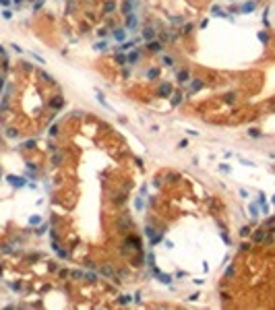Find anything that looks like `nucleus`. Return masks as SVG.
<instances>
[{
	"label": "nucleus",
	"mask_w": 275,
	"mask_h": 310,
	"mask_svg": "<svg viewBox=\"0 0 275 310\" xmlns=\"http://www.w3.org/2000/svg\"><path fill=\"white\" fill-rule=\"evenodd\" d=\"M62 106H64V97L62 95H56V97L50 99V107H52V110H60Z\"/></svg>",
	"instance_id": "nucleus-1"
},
{
	"label": "nucleus",
	"mask_w": 275,
	"mask_h": 310,
	"mask_svg": "<svg viewBox=\"0 0 275 310\" xmlns=\"http://www.w3.org/2000/svg\"><path fill=\"white\" fill-rule=\"evenodd\" d=\"M157 93H159L161 97H167L170 93H172V85H170V83H161V85H159V89H157Z\"/></svg>",
	"instance_id": "nucleus-2"
},
{
	"label": "nucleus",
	"mask_w": 275,
	"mask_h": 310,
	"mask_svg": "<svg viewBox=\"0 0 275 310\" xmlns=\"http://www.w3.org/2000/svg\"><path fill=\"white\" fill-rule=\"evenodd\" d=\"M143 37L147 41H153V37H155V29L153 27H145L143 29Z\"/></svg>",
	"instance_id": "nucleus-3"
},
{
	"label": "nucleus",
	"mask_w": 275,
	"mask_h": 310,
	"mask_svg": "<svg viewBox=\"0 0 275 310\" xmlns=\"http://www.w3.org/2000/svg\"><path fill=\"white\" fill-rule=\"evenodd\" d=\"M137 23H139V19H137L134 15H126V27H128V29H134Z\"/></svg>",
	"instance_id": "nucleus-4"
},
{
	"label": "nucleus",
	"mask_w": 275,
	"mask_h": 310,
	"mask_svg": "<svg viewBox=\"0 0 275 310\" xmlns=\"http://www.w3.org/2000/svg\"><path fill=\"white\" fill-rule=\"evenodd\" d=\"M6 180L11 182L12 186H23V184H25V180L23 178H17V176H6Z\"/></svg>",
	"instance_id": "nucleus-5"
},
{
	"label": "nucleus",
	"mask_w": 275,
	"mask_h": 310,
	"mask_svg": "<svg viewBox=\"0 0 275 310\" xmlns=\"http://www.w3.org/2000/svg\"><path fill=\"white\" fill-rule=\"evenodd\" d=\"M37 74H39V77H41V79H44V81H46L48 85H56V81H54V79L50 77L48 72H44V71H37Z\"/></svg>",
	"instance_id": "nucleus-6"
},
{
	"label": "nucleus",
	"mask_w": 275,
	"mask_h": 310,
	"mask_svg": "<svg viewBox=\"0 0 275 310\" xmlns=\"http://www.w3.org/2000/svg\"><path fill=\"white\" fill-rule=\"evenodd\" d=\"M147 50H151V52H159V50H161V44H159V41H147Z\"/></svg>",
	"instance_id": "nucleus-7"
},
{
	"label": "nucleus",
	"mask_w": 275,
	"mask_h": 310,
	"mask_svg": "<svg viewBox=\"0 0 275 310\" xmlns=\"http://www.w3.org/2000/svg\"><path fill=\"white\" fill-rule=\"evenodd\" d=\"M112 11H116V2H114V0H108V2L104 4V12H112Z\"/></svg>",
	"instance_id": "nucleus-8"
},
{
	"label": "nucleus",
	"mask_w": 275,
	"mask_h": 310,
	"mask_svg": "<svg viewBox=\"0 0 275 310\" xmlns=\"http://www.w3.org/2000/svg\"><path fill=\"white\" fill-rule=\"evenodd\" d=\"M114 37H116V41H124V37H126L124 29H114Z\"/></svg>",
	"instance_id": "nucleus-9"
},
{
	"label": "nucleus",
	"mask_w": 275,
	"mask_h": 310,
	"mask_svg": "<svg viewBox=\"0 0 275 310\" xmlns=\"http://www.w3.org/2000/svg\"><path fill=\"white\" fill-rule=\"evenodd\" d=\"M99 273H101V275H106V277H114V271H112V267H110V265L101 267V269H99Z\"/></svg>",
	"instance_id": "nucleus-10"
},
{
	"label": "nucleus",
	"mask_w": 275,
	"mask_h": 310,
	"mask_svg": "<svg viewBox=\"0 0 275 310\" xmlns=\"http://www.w3.org/2000/svg\"><path fill=\"white\" fill-rule=\"evenodd\" d=\"M254 2H246V4H242V8H240V12H248V11H254Z\"/></svg>",
	"instance_id": "nucleus-11"
},
{
	"label": "nucleus",
	"mask_w": 275,
	"mask_h": 310,
	"mask_svg": "<svg viewBox=\"0 0 275 310\" xmlns=\"http://www.w3.org/2000/svg\"><path fill=\"white\" fill-rule=\"evenodd\" d=\"M6 137H8V139H19V130H17V128H8V130H6Z\"/></svg>",
	"instance_id": "nucleus-12"
},
{
	"label": "nucleus",
	"mask_w": 275,
	"mask_h": 310,
	"mask_svg": "<svg viewBox=\"0 0 275 310\" xmlns=\"http://www.w3.org/2000/svg\"><path fill=\"white\" fill-rule=\"evenodd\" d=\"M250 234H252L250 226H244L242 229H240V236H242V238H246V236H250Z\"/></svg>",
	"instance_id": "nucleus-13"
},
{
	"label": "nucleus",
	"mask_w": 275,
	"mask_h": 310,
	"mask_svg": "<svg viewBox=\"0 0 275 310\" xmlns=\"http://www.w3.org/2000/svg\"><path fill=\"white\" fill-rule=\"evenodd\" d=\"M178 81H180V83H186V81H188V71L178 72Z\"/></svg>",
	"instance_id": "nucleus-14"
},
{
	"label": "nucleus",
	"mask_w": 275,
	"mask_h": 310,
	"mask_svg": "<svg viewBox=\"0 0 275 310\" xmlns=\"http://www.w3.org/2000/svg\"><path fill=\"white\" fill-rule=\"evenodd\" d=\"M201 87H203V81H199V79L192 81V91H197V89H201Z\"/></svg>",
	"instance_id": "nucleus-15"
},
{
	"label": "nucleus",
	"mask_w": 275,
	"mask_h": 310,
	"mask_svg": "<svg viewBox=\"0 0 275 310\" xmlns=\"http://www.w3.org/2000/svg\"><path fill=\"white\" fill-rule=\"evenodd\" d=\"M72 277H74V279H83V277H85V273H83V271H72Z\"/></svg>",
	"instance_id": "nucleus-16"
},
{
	"label": "nucleus",
	"mask_w": 275,
	"mask_h": 310,
	"mask_svg": "<svg viewBox=\"0 0 275 310\" xmlns=\"http://www.w3.org/2000/svg\"><path fill=\"white\" fill-rule=\"evenodd\" d=\"M157 277H159L164 283H170V281H172V277H170V275H157Z\"/></svg>",
	"instance_id": "nucleus-17"
},
{
	"label": "nucleus",
	"mask_w": 275,
	"mask_h": 310,
	"mask_svg": "<svg viewBox=\"0 0 275 310\" xmlns=\"http://www.w3.org/2000/svg\"><path fill=\"white\" fill-rule=\"evenodd\" d=\"M29 223H31V226H37V223H39V217H37V215L29 217Z\"/></svg>",
	"instance_id": "nucleus-18"
},
{
	"label": "nucleus",
	"mask_w": 275,
	"mask_h": 310,
	"mask_svg": "<svg viewBox=\"0 0 275 310\" xmlns=\"http://www.w3.org/2000/svg\"><path fill=\"white\" fill-rule=\"evenodd\" d=\"M137 58H139V52H132L128 56V62H137Z\"/></svg>",
	"instance_id": "nucleus-19"
},
{
	"label": "nucleus",
	"mask_w": 275,
	"mask_h": 310,
	"mask_svg": "<svg viewBox=\"0 0 275 310\" xmlns=\"http://www.w3.org/2000/svg\"><path fill=\"white\" fill-rule=\"evenodd\" d=\"M130 300H132L130 296H122V298H120L118 302H120V304H128V302H130Z\"/></svg>",
	"instance_id": "nucleus-20"
},
{
	"label": "nucleus",
	"mask_w": 275,
	"mask_h": 310,
	"mask_svg": "<svg viewBox=\"0 0 275 310\" xmlns=\"http://www.w3.org/2000/svg\"><path fill=\"white\" fill-rule=\"evenodd\" d=\"M147 77H149V79H157V71H155V68L149 71V72H147Z\"/></svg>",
	"instance_id": "nucleus-21"
},
{
	"label": "nucleus",
	"mask_w": 275,
	"mask_h": 310,
	"mask_svg": "<svg viewBox=\"0 0 275 310\" xmlns=\"http://www.w3.org/2000/svg\"><path fill=\"white\" fill-rule=\"evenodd\" d=\"M248 134H250V137H254V139H257V137H261V132L257 130V128H252V130H248Z\"/></svg>",
	"instance_id": "nucleus-22"
},
{
	"label": "nucleus",
	"mask_w": 275,
	"mask_h": 310,
	"mask_svg": "<svg viewBox=\"0 0 275 310\" xmlns=\"http://www.w3.org/2000/svg\"><path fill=\"white\" fill-rule=\"evenodd\" d=\"M134 205H137V209H143V199H141V196H139V199H137V201H134Z\"/></svg>",
	"instance_id": "nucleus-23"
},
{
	"label": "nucleus",
	"mask_w": 275,
	"mask_h": 310,
	"mask_svg": "<svg viewBox=\"0 0 275 310\" xmlns=\"http://www.w3.org/2000/svg\"><path fill=\"white\" fill-rule=\"evenodd\" d=\"M250 213H252V217H257V213H259V209H257V205H250Z\"/></svg>",
	"instance_id": "nucleus-24"
},
{
	"label": "nucleus",
	"mask_w": 275,
	"mask_h": 310,
	"mask_svg": "<svg viewBox=\"0 0 275 310\" xmlns=\"http://www.w3.org/2000/svg\"><path fill=\"white\" fill-rule=\"evenodd\" d=\"M259 39H261V41H267V39H269V35L263 31V33H259Z\"/></svg>",
	"instance_id": "nucleus-25"
},
{
	"label": "nucleus",
	"mask_w": 275,
	"mask_h": 310,
	"mask_svg": "<svg viewBox=\"0 0 275 310\" xmlns=\"http://www.w3.org/2000/svg\"><path fill=\"white\" fill-rule=\"evenodd\" d=\"M97 35H101V37H106V35H108V31H106V29H104V27H101V29H97Z\"/></svg>",
	"instance_id": "nucleus-26"
},
{
	"label": "nucleus",
	"mask_w": 275,
	"mask_h": 310,
	"mask_svg": "<svg viewBox=\"0 0 275 310\" xmlns=\"http://www.w3.org/2000/svg\"><path fill=\"white\" fill-rule=\"evenodd\" d=\"M2 17H4V19H6V21H8V19H12V15H11V11H4V12H2Z\"/></svg>",
	"instance_id": "nucleus-27"
},
{
	"label": "nucleus",
	"mask_w": 275,
	"mask_h": 310,
	"mask_svg": "<svg viewBox=\"0 0 275 310\" xmlns=\"http://www.w3.org/2000/svg\"><path fill=\"white\" fill-rule=\"evenodd\" d=\"M58 254H60V256H62V259H66V256H68V252H66V250H62V248H60V250H58Z\"/></svg>",
	"instance_id": "nucleus-28"
},
{
	"label": "nucleus",
	"mask_w": 275,
	"mask_h": 310,
	"mask_svg": "<svg viewBox=\"0 0 275 310\" xmlns=\"http://www.w3.org/2000/svg\"><path fill=\"white\" fill-rule=\"evenodd\" d=\"M48 269H50V271H56L58 267H56V262H50V265H48Z\"/></svg>",
	"instance_id": "nucleus-29"
},
{
	"label": "nucleus",
	"mask_w": 275,
	"mask_h": 310,
	"mask_svg": "<svg viewBox=\"0 0 275 310\" xmlns=\"http://www.w3.org/2000/svg\"><path fill=\"white\" fill-rule=\"evenodd\" d=\"M68 275H71V273H68L66 269H62V271H60V277H68Z\"/></svg>",
	"instance_id": "nucleus-30"
},
{
	"label": "nucleus",
	"mask_w": 275,
	"mask_h": 310,
	"mask_svg": "<svg viewBox=\"0 0 275 310\" xmlns=\"http://www.w3.org/2000/svg\"><path fill=\"white\" fill-rule=\"evenodd\" d=\"M164 64H172V58L170 56H164Z\"/></svg>",
	"instance_id": "nucleus-31"
},
{
	"label": "nucleus",
	"mask_w": 275,
	"mask_h": 310,
	"mask_svg": "<svg viewBox=\"0 0 275 310\" xmlns=\"http://www.w3.org/2000/svg\"><path fill=\"white\" fill-rule=\"evenodd\" d=\"M180 99H182V95H180V93H178V95H174V104H180Z\"/></svg>",
	"instance_id": "nucleus-32"
},
{
	"label": "nucleus",
	"mask_w": 275,
	"mask_h": 310,
	"mask_svg": "<svg viewBox=\"0 0 275 310\" xmlns=\"http://www.w3.org/2000/svg\"><path fill=\"white\" fill-rule=\"evenodd\" d=\"M11 4V0H2V6H8Z\"/></svg>",
	"instance_id": "nucleus-33"
},
{
	"label": "nucleus",
	"mask_w": 275,
	"mask_h": 310,
	"mask_svg": "<svg viewBox=\"0 0 275 310\" xmlns=\"http://www.w3.org/2000/svg\"><path fill=\"white\" fill-rule=\"evenodd\" d=\"M15 2H17V4H21V2H23V0H15Z\"/></svg>",
	"instance_id": "nucleus-34"
},
{
	"label": "nucleus",
	"mask_w": 275,
	"mask_h": 310,
	"mask_svg": "<svg viewBox=\"0 0 275 310\" xmlns=\"http://www.w3.org/2000/svg\"><path fill=\"white\" fill-rule=\"evenodd\" d=\"M273 203H275V196H273Z\"/></svg>",
	"instance_id": "nucleus-35"
}]
</instances>
